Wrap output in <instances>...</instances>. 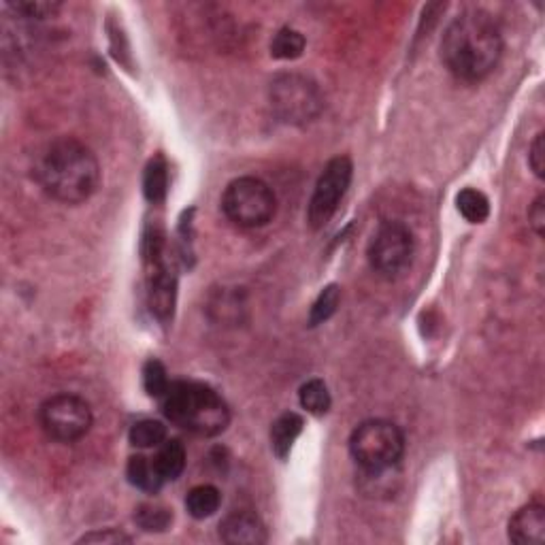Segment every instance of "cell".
<instances>
[{"label": "cell", "instance_id": "cell-10", "mask_svg": "<svg viewBox=\"0 0 545 545\" xmlns=\"http://www.w3.org/2000/svg\"><path fill=\"white\" fill-rule=\"evenodd\" d=\"M220 537H222L224 543L230 545H241V543L260 545L267 543L268 533L264 522L253 514V511L239 509L228 514L222 522H220Z\"/></svg>", "mask_w": 545, "mask_h": 545}, {"label": "cell", "instance_id": "cell-26", "mask_svg": "<svg viewBox=\"0 0 545 545\" xmlns=\"http://www.w3.org/2000/svg\"><path fill=\"white\" fill-rule=\"evenodd\" d=\"M528 164H531L533 172L537 175V180L545 177V134L539 132L535 141L531 145V154H528Z\"/></svg>", "mask_w": 545, "mask_h": 545}, {"label": "cell", "instance_id": "cell-2", "mask_svg": "<svg viewBox=\"0 0 545 545\" xmlns=\"http://www.w3.org/2000/svg\"><path fill=\"white\" fill-rule=\"evenodd\" d=\"M35 175L43 190L64 204L85 203L100 186V164L94 152L71 137L43 149Z\"/></svg>", "mask_w": 545, "mask_h": 545}, {"label": "cell", "instance_id": "cell-9", "mask_svg": "<svg viewBox=\"0 0 545 545\" xmlns=\"http://www.w3.org/2000/svg\"><path fill=\"white\" fill-rule=\"evenodd\" d=\"M352 175L354 166L348 156H337L324 166L309 201V212H307V220H309L313 230H320L331 222L333 215L337 213L339 203L343 201L345 192L352 183Z\"/></svg>", "mask_w": 545, "mask_h": 545}, {"label": "cell", "instance_id": "cell-4", "mask_svg": "<svg viewBox=\"0 0 545 545\" xmlns=\"http://www.w3.org/2000/svg\"><path fill=\"white\" fill-rule=\"evenodd\" d=\"M349 454L366 473L390 471L405 454L403 430L388 420H366L349 437Z\"/></svg>", "mask_w": 545, "mask_h": 545}, {"label": "cell", "instance_id": "cell-5", "mask_svg": "<svg viewBox=\"0 0 545 545\" xmlns=\"http://www.w3.org/2000/svg\"><path fill=\"white\" fill-rule=\"evenodd\" d=\"M222 209L226 218L241 228H260L273 220L277 198L267 181L258 177H239L226 186Z\"/></svg>", "mask_w": 545, "mask_h": 545}, {"label": "cell", "instance_id": "cell-13", "mask_svg": "<svg viewBox=\"0 0 545 545\" xmlns=\"http://www.w3.org/2000/svg\"><path fill=\"white\" fill-rule=\"evenodd\" d=\"M126 475H128V482L132 485H137L139 490H143V493H158L162 488V484H164V477H162L158 467H156L154 458L148 456H132L131 461H128L126 467Z\"/></svg>", "mask_w": 545, "mask_h": 545}, {"label": "cell", "instance_id": "cell-20", "mask_svg": "<svg viewBox=\"0 0 545 545\" xmlns=\"http://www.w3.org/2000/svg\"><path fill=\"white\" fill-rule=\"evenodd\" d=\"M305 52V36L299 30L293 28H282L275 35L271 43V53L273 58L279 60H294L301 53Z\"/></svg>", "mask_w": 545, "mask_h": 545}, {"label": "cell", "instance_id": "cell-24", "mask_svg": "<svg viewBox=\"0 0 545 545\" xmlns=\"http://www.w3.org/2000/svg\"><path fill=\"white\" fill-rule=\"evenodd\" d=\"M7 7L24 20H47L60 11V4L45 3V0H18V3H7Z\"/></svg>", "mask_w": 545, "mask_h": 545}, {"label": "cell", "instance_id": "cell-6", "mask_svg": "<svg viewBox=\"0 0 545 545\" xmlns=\"http://www.w3.org/2000/svg\"><path fill=\"white\" fill-rule=\"evenodd\" d=\"M39 422L50 439L75 444L90 433L94 415L90 405L77 394H56L41 405Z\"/></svg>", "mask_w": 545, "mask_h": 545}, {"label": "cell", "instance_id": "cell-1", "mask_svg": "<svg viewBox=\"0 0 545 545\" xmlns=\"http://www.w3.org/2000/svg\"><path fill=\"white\" fill-rule=\"evenodd\" d=\"M503 56V32L488 11L465 9L447 24L441 60L461 81H482Z\"/></svg>", "mask_w": 545, "mask_h": 545}, {"label": "cell", "instance_id": "cell-27", "mask_svg": "<svg viewBox=\"0 0 545 545\" xmlns=\"http://www.w3.org/2000/svg\"><path fill=\"white\" fill-rule=\"evenodd\" d=\"M528 222H531L537 236L545 235V196L543 194H539L537 201L531 204V209H528Z\"/></svg>", "mask_w": 545, "mask_h": 545}, {"label": "cell", "instance_id": "cell-23", "mask_svg": "<svg viewBox=\"0 0 545 545\" xmlns=\"http://www.w3.org/2000/svg\"><path fill=\"white\" fill-rule=\"evenodd\" d=\"M143 386L145 390H148L149 397L162 398L164 397V392L169 390L171 381L169 375H166L164 365L160 363V360H148L143 366Z\"/></svg>", "mask_w": 545, "mask_h": 545}, {"label": "cell", "instance_id": "cell-18", "mask_svg": "<svg viewBox=\"0 0 545 545\" xmlns=\"http://www.w3.org/2000/svg\"><path fill=\"white\" fill-rule=\"evenodd\" d=\"M299 401L301 407L307 409V412L313 415H324L331 409V392H328L326 384L322 380H309L307 384H303L299 392Z\"/></svg>", "mask_w": 545, "mask_h": 545}, {"label": "cell", "instance_id": "cell-12", "mask_svg": "<svg viewBox=\"0 0 545 545\" xmlns=\"http://www.w3.org/2000/svg\"><path fill=\"white\" fill-rule=\"evenodd\" d=\"M303 433V418L299 413H284L271 426V447L277 458H288L294 441Z\"/></svg>", "mask_w": 545, "mask_h": 545}, {"label": "cell", "instance_id": "cell-17", "mask_svg": "<svg viewBox=\"0 0 545 545\" xmlns=\"http://www.w3.org/2000/svg\"><path fill=\"white\" fill-rule=\"evenodd\" d=\"M143 190L149 203L164 201L166 190H169V169H166V162L162 156L154 158L145 169Z\"/></svg>", "mask_w": 545, "mask_h": 545}, {"label": "cell", "instance_id": "cell-16", "mask_svg": "<svg viewBox=\"0 0 545 545\" xmlns=\"http://www.w3.org/2000/svg\"><path fill=\"white\" fill-rule=\"evenodd\" d=\"M456 207L462 213V218L471 224H482L490 215V201L484 192L475 188H465L456 196Z\"/></svg>", "mask_w": 545, "mask_h": 545}, {"label": "cell", "instance_id": "cell-7", "mask_svg": "<svg viewBox=\"0 0 545 545\" xmlns=\"http://www.w3.org/2000/svg\"><path fill=\"white\" fill-rule=\"evenodd\" d=\"M415 241L403 222L388 220L377 228L369 245L371 268L384 279H397L412 267Z\"/></svg>", "mask_w": 545, "mask_h": 545}, {"label": "cell", "instance_id": "cell-19", "mask_svg": "<svg viewBox=\"0 0 545 545\" xmlns=\"http://www.w3.org/2000/svg\"><path fill=\"white\" fill-rule=\"evenodd\" d=\"M128 439L134 447H141V450L160 447L166 441V426L160 420H141L132 426Z\"/></svg>", "mask_w": 545, "mask_h": 545}, {"label": "cell", "instance_id": "cell-25", "mask_svg": "<svg viewBox=\"0 0 545 545\" xmlns=\"http://www.w3.org/2000/svg\"><path fill=\"white\" fill-rule=\"evenodd\" d=\"M77 543H102V545H120V543H132V537L126 533L116 531V528H105V531L88 533L79 539Z\"/></svg>", "mask_w": 545, "mask_h": 545}, {"label": "cell", "instance_id": "cell-8", "mask_svg": "<svg viewBox=\"0 0 545 545\" xmlns=\"http://www.w3.org/2000/svg\"><path fill=\"white\" fill-rule=\"evenodd\" d=\"M271 107L284 122L307 124L322 111V94L311 79L285 73L271 84Z\"/></svg>", "mask_w": 545, "mask_h": 545}, {"label": "cell", "instance_id": "cell-14", "mask_svg": "<svg viewBox=\"0 0 545 545\" xmlns=\"http://www.w3.org/2000/svg\"><path fill=\"white\" fill-rule=\"evenodd\" d=\"M220 503H222V494H220V490L212 484L196 485V488H192L186 496L188 514L196 517V520L212 517L215 511L220 509Z\"/></svg>", "mask_w": 545, "mask_h": 545}, {"label": "cell", "instance_id": "cell-21", "mask_svg": "<svg viewBox=\"0 0 545 545\" xmlns=\"http://www.w3.org/2000/svg\"><path fill=\"white\" fill-rule=\"evenodd\" d=\"M134 520L137 525L148 533H162L171 526L172 514L171 509L162 505H141L134 514Z\"/></svg>", "mask_w": 545, "mask_h": 545}, {"label": "cell", "instance_id": "cell-22", "mask_svg": "<svg viewBox=\"0 0 545 545\" xmlns=\"http://www.w3.org/2000/svg\"><path fill=\"white\" fill-rule=\"evenodd\" d=\"M339 301H341V290H339V285L337 284L326 285L311 307V313H309L311 326H317V324L326 322L328 317L337 311Z\"/></svg>", "mask_w": 545, "mask_h": 545}, {"label": "cell", "instance_id": "cell-11", "mask_svg": "<svg viewBox=\"0 0 545 545\" xmlns=\"http://www.w3.org/2000/svg\"><path fill=\"white\" fill-rule=\"evenodd\" d=\"M509 539L517 545H537L545 541V507L528 503L509 520Z\"/></svg>", "mask_w": 545, "mask_h": 545}, {"label": "cell", "instance_id": "cell-15", "mask_svg": "<svg viewBox=\"0 0 545 545\" xmlns=\"http://www.w3.org/2000/svg\"><path fill=\"white\" fill-rule=\"evenodd\" d=\"M154 461L160 475L164 477V482H172V479L180 477L183 469H186V447L177 439L164 441Z\"/></svg>", "mask_w": 545, "mask_h": 545}, {"label": "cell", "instance_id": "cell-3", "mask_svg": "<svg viewBox=\"0 0 545 545\" xmlns=\"http://www.w3.org/2000/svg\"><path fill=\"white\" fill-rule=\"evenodd\" d=\"M162 409L172 424L198 437H218L228 429V405L213 388L196 381H171Z\"/></svg>", "mask_w": 545, "mask_h": 545}]
</instances>
